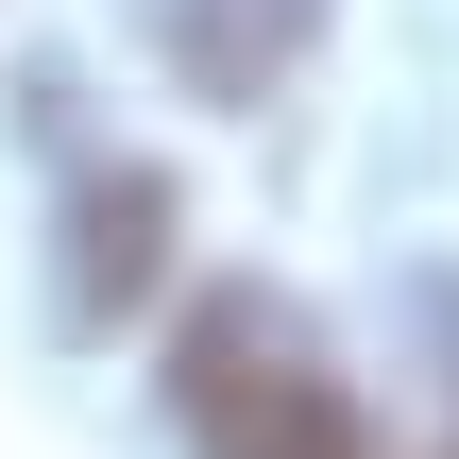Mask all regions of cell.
Here are the masks:
<instances>
[{
    "label": "cell",
    "instance_id": "obj_2",
    "mask_svg": "<svg viewBox=\"0 0 459 459\" xmlns=\"http://www.w3.org/2000/svg\"><path fill=\"white\" fill-rule=\"evenodd\" d=\"M136 34H153V68L187 85V102H221V119H255L290 68H307V34H324V0H136Z\"/></svg>",
    "mask_w": 459,
    "mask_h": 459
},
{
    "label": "cell",
    "instance_id": "obj_4",
    "mask_svg": "<svg viewBox=\"0 0 459 459\" xmlns=\"http://www.w3.org/2000/svg\"><path fill=\"white\" fill-rule=\"evenodd\" d=\"M426 324H443V358H459V290H426Z\"/></svg>",
    "mask_w": 459,
    "mask_h": 459
},
{
    "label": "cell",
    "instance_id": "obj_3",
    "mask_svg": "<svg viewBox=\"0 0 459 459\" xmlns=\"http://www.w3.org/2000/svg\"><path fill=\"white\" fill-rule=\"evenodd\" d=\"M153 255H170V187L153 170H85L68 187V324H119L153 290Z\"/></svg>",
    "mask_w": 459,
    "mask_h": 459
},
{
    "label": "cell",
    "instance_id": "obj_1",
    "mask_svg": "<svg viewBox=\"0 0 459 459\" xmlns=\"http://www.w3.org/2000/svg\"><path fill=\"white\" fill-rule=\"evenodd\" d=\"M170 426L187 459H358V392L290 290H204L170 324Z\"/></svg>",
    "mask_w": 459,
    "mask_h": 459
}]
</instances>
